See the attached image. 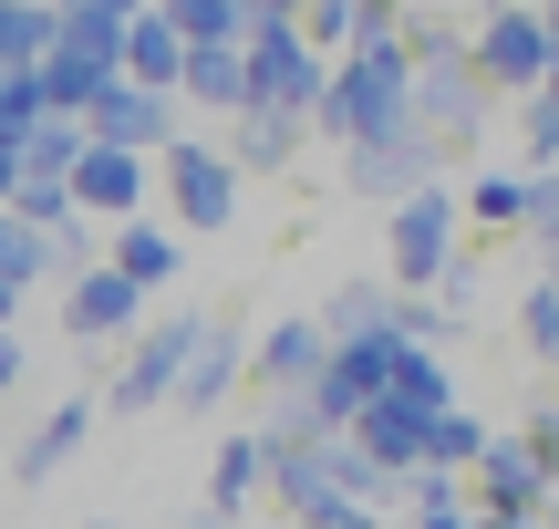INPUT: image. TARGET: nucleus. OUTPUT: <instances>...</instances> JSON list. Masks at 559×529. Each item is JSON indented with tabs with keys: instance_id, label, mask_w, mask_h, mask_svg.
<instances>
[{
	"instance_id": "nucleus-4",
	"label": "nucleus",
	"mask_w": 559,
	"mask_h": 529,
	"mask_svg": "<svg viewBox=\"0 0 559 529\" xmlns=\"http://www.w3.org/2000/svg\"><path fill=\"white\" fill-rule=\"evenodd\" d=\"M156 187H166V228H177V239L228 228V219H239V198H249V177L218 156V136H177L156 156Z\"/></svg>"
},
{
	"instance_id": "nucleus-28",
	"label": "nucleus",
	"mask_w": 559,
	"mask_h": 529,
	"mask_svg": "<svg viewBox=\"0 0 559 529\" xmlns=\"http://www.w3.org/2000/svg\"><path fill=\"white\" fill-rule=\"evenodd\" d=\"M41 125H52V94H41V73H0V145H32Z\"/></svg>"
},
{
	"instance_id": "nucleus-37",
	"label": "nucleus",
	"mask_w": 559,
	"mask_h": 529,
	"mask_svg": "<svg viewBox=\"0 0 559 529\" xmlns=\"http://www.w3.org/2000/svg\"><path fill=\"white\" fill-rule=\"evenodd\" d=\"M415 529H487V519H477V509H456V519H415Z\"/></svg>"
},
{
	"instance_id": "nucleus-10",
	"label": "nucleus",
	"mask_w": 559,
	"mask_h": 529,
	"mask_svg": "<svg viewBox=\"0 0 559 529\" xmlns=\"http://www.w3.org/2000/svg\"><path fill=\"white\" fill-rule=\"evenodd\" d=\"M436 156H445V145L415 125V136H383V145H342V177H353V198L404 208L415 187H436Z\"/></svg>"
},
{
	"instance_id": "nucleus-24",
	"label": "nucleus",
	"mask_w": 559,
	"mask_h": 529,
	"mask_svg": "<svg viewBox=\"0 0 559 529\" xmlns=\"http://www.w3.org/2000/svg\"><path fill=\"white\" fill-rule=\"evenodd\" d=\"M166 21H177L187 52H239L249 42V0H166Z\"/></svg>"
},
{
	"instance_id": "nucleus-13",
	"label": "nucleus",
	"mask_w": 559,
	"mask_h": 529,
	"mask_svg": "<svg viewBox=\"0 0 559 529\" xmlns=\"http://www.w3.org/2000/svg\"><path fill=\"white\" fill-rule=\"evenodd\" d=\"M415 115H425V136H436V145H466V136L487 125V83H477V62H466V52L425 62V73H415Z\"/></svg>"
},
{
	"instance_id": "nucleus-20",
	"label": "nucleus",
	"mask_w": 559,
	"mask_h": 529,
	"mask_svg": "<svg viewBox=\"0 0 559 529\" xmlns=\"http://www.w3.org/2000/svg\"><path fill=\"white\" fill-rule=\"evenodd\" d=\"M466 219L477 228H539V208H549V177H528V166H487L477 187H466Z\"/></svg>"
},
{
	"instance_id": "nucleus-17",
	"label": "nucleus",
	"mask_w": 559,
	"mask_h": 529,
	"mask_svg": "<svg viewBox=\"0 0 559 529\" xmlns=\"http://www.w3.org/2000/svg\"><path fill=\"white\" fill-rule=\"evenodd\" d=\"M83 436H94V395H62V405H52V415H41V426H32V436L11 447V478H21V489L62 478V468L83 457Z\"/></svg>"
},
{
	"instance_id": "nucleus-22",
	"label": "nucleus",
	"mask_w": 559,
	"mask_h": 529,
	"mask_svg": "<svg viewBox=\"0 0 559 529\" xmlns=\"http://www.w3.org/2000/svg\"><path fill=\"white\" fill-rule=\"evenodd\" d=\"M300 136H311V125H280V115H239V125L218 136V156L239 166V177H280V166L300 156Z\"/></svg>"
},
{
	"instance_id": "nucleus-15",
	"label": "nucleus",
	"mask_w": 559,
	"mask_h": 529,
	"mask_svg": "<svg viewBox=\"0 0 559 529\" xmlns=\"http://www.w3.org/2000/svg\"><path fill=\"white\" fill-rule=\"evenodd\" d=\"M321 364H332V343H321L311 311H290V322H270L260 343H249V385H270V395H311Z\"/></svg>"
},
{
	"instance_id": "nucleus-31",
	"label": "nucleus",
	"mask_w": 559,
	"mask_h": 529,
	"mask_svg": "<svg viewBox=\"0 0 559 529\" xmlns=\"http://www.w3.org/2000/svg\"><path fill=\"white\" fill-rule=\"evenodd\" d=\"M300 42H311L321 62H342L353 52V0H311V11H300Z\"/></svg>"
},
{
	"instance_id": "nucleus-2",
	"label": "nucleus",
	"mask_w": 559,
	"mask_h": 529,
	"mask_svg": "<svg viewBox=\"0 0 559 529\" xmlns=\"http://www.w3.org/2000/svg\"><path fill=\"white\" fill-rule=\"evenodd\" d=\"M321 136H342V145L415 136V62H404V42H362V52H342V62H332Z\"/></svg>"
},
{
	"instance_id": "nucleus-29",
	"label": "nucleus",
	"mask_w": 559,
	"mask_h": 529,
	"mask_svg": "<svg viewBox=\"0 0 559 529\" xmlns=\"http://www.w3.org/2000/svg\"><path fill=\"white\" fill-rule=\"evenodd\" d=\"M487 447H498V436H487L477 415L456 405V415H436V436H425V468H445V478H466V468H477Z\"/></svg>"
},
{
	"instance_id": "nucleus-21",
	"label": "nucleus",
	"mask_w": 559,
	"mask_h": 529,
	"mask_svg": "<svg viewBox=\"0 0 559 529\" xmlns=\"http://www.w3.org/2000/svg\"><path fill=\"white\" fill-rule=\"evenodd\" d=\"M311 322H321V343H373V332H394V281H342Z\"/></svg>"
},
{
	"instance_id": "nucleus-34",
	"label": "nucleus",
	"mask_w": 559,
	"mask_h": 529,
	"mask_svg": "<svg viewBox=\"0 0 559 529\" xmlns=\"http://www.w3.org/2000/svg\"><path fill=\"white\" fill-rule=\"evenodd\" d=\"M300 529H383L373 509H362V498H332V509H311V519H300Z\"/></svg>"
},
{
	"instance_id": "nucleus-16",
	"label": "nucleus",
	"mask_w": 559,
	"mask_h": 529,
	"mask_svg": "<svg viewBox=\"0 0 559 529\" xmlns=\"http://www.w3.org/2000/svg\"><path fill=\"white\" fill-rule=\"evenodd\" d=\"M239 385H249V332L207 322V332H198V353H187V374H177V415H218Z\"/></svg>"
},
{
	"instance_id": "nucleus-27",
	"label": "nucleus",
	"mask_w": 559,
	"mask_h": 529,
	"mask_svg": "<svg viewBox=\"0 0 559 529\" xmlns=\"http://www.w3.org/2000/svg\"><path fill=\"white\" fill-rule=\"evenodd\" d=\"M73 166H83V125L73 115H52L32 145H21V177H41V187H73Z\"/></svg>"
},
{
	"instance_id": "nucleus-9",
	"label": "nucleus",
	"mask_w": 559,
	"mask_h": 529,
	"mask_svg": "<svg viewBox=\"0 0 559 529\" xmlns=\"http://www.w3.org/2000/svg\"><path fill=\"white\" fill-rule=\"evenodd\" d=\"M73 208H83L94 228H124V219H145V208H156V166H145V156H115V145H94V136H83Z\"/></svg>"
},
{
	"instance_id": "nucleus-32",
	"label": "nucleus",
	"mask_w": 559,
	"mask_h": 529,
	"mask_svg": "<svg viewBox=\"0 0 559 529\" xmlns=\"http://www.w3.org/2000/svg\"><path fill=\"white\" fill-rule=\"evenodd\" d=\"M404 509H415V519H456V509H466V478L415 468V478H404Z\"/></svg>"
},
{
	"instance_id": "nucleus-39",
	"label": "nucleus",
	"mask_w": 559,
	"mask_h": 529,
	"mask_svg": "<svg viewBox=\"0 0 559 529\" xmlns=\"http://www.w3.org/2000/svg\"><path fill=\"white\" fill-rule=\"evenodd\" d=\"M528 104H559V62H549V83H539V94H528Z\"/></svg>"
},
{
	"instance_id": "nucleus-14",
	"label": "nucleus",
	"mask_w": 559,
	"mask_h": 529,
	"mask_svg": "<svg viewBox=\"0 0 559 529\" xmlns=\"http://www.w3.org/2000/svg\"><path fill=\"white\" fill-rule=\"evenodd\" d=\"M104 270H115V281H135L145 302H156L166 281H187V239H177V228L156 219V208H145V219L104 228Z\"/></svg>"
},
{
	"instance_id": "nucleus-40",
	"label": "nucleus",
	"mask_w": 559,
	"mask_h": 529,
	"mask_svg": "<svg viewBox=\"0 0 559 529\" xmlns=\"http://www.w3.org/2000/svg\"><path fill=\"white\" fill-rule=\"evenodd\" d=\"M549 42H559V11H549Z\"/></svg>"
},
{
	"instance_id": "nucleus-3",
	"label": "nucleus",
	"mask_w": 559,
	"mask_h": 529,
	"mask_svg": "<svg viewBox=\"0 0 559 529\" xmlns=\"http://www.w3.org/2000/svg\"><path fill=\"white\" fill-rule=\"evenodd\" d=\"M456 228H466V208L445 187H415L404 208H383V281L404 302H436L445 270H456Z\"/></svg>"
},
{
	"instance_id": "nucleus-23",
	"label": "nucleus",
	"mask_w": 559,
	"mask_h": 529,
	"mask_svg": "<svg viewBox=\"0 0 559 529\" xmlns=\"http://www.w3.org/2000/svg\"><path fill=\"white\" fill-rule=\"evenodd\" d=\"M177 104H207V115H228V125H239V115H249V62H239V52H187Z\"/></svg>"
},
{
	"instance_id": "nucleus-5",
	"label": "nucleus",
	"mask_w": 559,
	"mask_h": 529,
	"mask_svg": "<svg viewBox=\"0 0 559 529\" xmlns=\"http://www.w3.org/2000/svg\"><path fill=\"white\" fill-rule=\"evenodd\" d=\"M198 311H166V322H145L135 343H124V364H115V385H104V405L115 415H156V405H177V374H187V353H198Z\"/></svg>"
},
{
	"instance_id": "nucleus-6",
	"label": "nucleus",
	"mask_w": 559,
	"mask_h": 529,
	"mask_svg": "<svg viewBox=\"0 0 559 529\" xmlns=\"http://www.w3.org/2000/svg\"><path fill=\"white\" fill-rule=\"evenodd\" d=\"M466 62H477L487 94H539L549 62H559L549 11H487V21H477V42H466Z\"/></svg>"
},
{
	"instance_id": "nucleus-1",
	"label": "nucleus",
	"mask_w": 559,
	"mask_h": 529,
	"mask_svg": "<svg viewBox=\"0 0 559 529\" xmlns=\"http://www.w3.org/2000/svg\"><path fill=\"white\" fill-rule=\"evenodd\" d=\"M249 115H280V125H321V94H332V62L300 42V11L290 0H249Z\"/></svg>"
},
{
	"instance_id": "nucleus-18",
	"label": "nucleus",
	"mask_w": 559,
	"mask_h": 529,
	"mask_svg": "<svg viewBox=\"0 0 559 529\" xmlns=\"http://www.w3.org/2000/svg\"><path fill=\"white\" fill-rule=\"evenodd\" d=\"M270 498H280L290 519L332 509V436H280V457H270Z\"/></svg>"
},
{
	"instance_id": "nucleus-8",
	"label": "nucleus",
	"mask_w": 559,
	"mask_h": 529,
	"mask_svg": "<svg viewBox=\"0 0 559 529\" xmlns=\"http://www.w3.org/2000/svg\"><path fill=\"white\" fill-rule=\"evenodd\" d=\"M62 332H73V353H94V343H135L145 332V291L135 281H115V270H73L62 281Z\"/></svg>"
},
{
	"instance_id": "nucleus-12",
	"label": "nucleus",
	"mask_w": 559,
	"mask_h": 529,
	"mask_svg": "<svg viewBox=\"0 0 559 529\" xmlns=\"http://www.w3.org/2000/svg\"><path fill=\"white\" fill-rule=\"evenodd\" d=\"M445 415H456V405H445ZM425 436H436V415H425V405H404V395H373V405L353 415V436H342V447H362L383 478H415V468H425Z\"/></svg>"
},
{
	"instance_id": "nucleus-26",
	"label": "nucleus",
	"mask_w": 559,
	"mask_h": 529,
	"mask_svg": "<svg viewBox=\"0 0 559 529\" xmlns=\"http://www.w3.org/2000/svg\"><path fill=\"white\" fill-rule=\"evenodd\" d=\"M0 281H11V291H32V281H73V270H62V249L41 239V228H21L11 208H0Z\"/></svg>"
},
{
	"instance_id": "nucleus-19",
	"label": "nucleus",
	"mask_w": 559,
	"mask_h": 529,
	"mask_svg": "<svg viewBox=\"0 0 559 529\" xmlns=\"http://www.w3.org/2000/svg\"><path fill=\"white\" fill-rule=\"evenodd\" d=\"M177 73H187V42H177V21H166V0H135V32H124V83L177 94Z\"/></svg>"
},
{
	"instance_id": "nucleus-30",
	"label": "nucleus",
	"mask_w": 559,
	"mask_h": 529,
	"mask_svg": "<svg viewBox=\"0 0 559 529\" xmlns=\"http://www.w3.org/2000/svg\"><path fill=\"white\" fill-rule=\"evenodd\" d=\"M519 332H528V353H539V364H559V281H528Z\"/></svg>"
},
{
	"instance_id": "nucleus-38",
	"label": "nucleus",
	"mask_w": 559,
	"mask_h": 529,
	"mask_svg": "<svg viewBox=\"0 0 559 529\" xmlns=\"http://www.w3.org/2000/svg\"><path fill=\"white\" fill-rule=\"evenodd\" d=\"M11 311H21V291H11V281H0V332H11Z\"/></svg>"
},
{
	"instance_id": "nucleus-35",
	"label": "nucleus",
	"mask_w": 559,
	"mask_h": 529,
	"mask_svg": "<svg viewBox=\"0 0 559 529\" xmlns=\"http://www.w3.org/2000/svg\"><path fill=\"white\" fill-rule=\"evenodd\" d=\"M21 374H32V353H21V332H0V395H21Z\"/></svg>"
},
{
	"instance_id": "nucleus-7",
	"label": "nucleus",
	"mask_w": 559,
	"mask_h": 529,
	"mask_svg": "<svg viewBox=\"0 0 559 529\" xmlns=\"http://www.w3.org/2000/svg\"><path fill=\"white\" fill-rule=\"evenodd\" d=\"M83 136H94V145H115V156H145V166H156L166 145L187 136V125H177V94H145V83H104V94H94V115H83Z\"/></svg>"
},
{
	"instance_id": "nucleus-25",
	"label": "nucleus",
	"mask_w": 559,
	"mask_h": 529,
	"mask_svg": "<svg viewBox=\"0 0 559 529\" xmlns=\"http://www.w3.org/2000/svg\"><path fill=\"white\" fill-rule=\"evenodd\" d=\"M52 0H0V73H41V52H52Z\"/></svg>"
},
{
	"instance_id": "nucleus-11",
	"label": "nucleus",
	"mask_w": 559,
	"mask_h": 529,
	"mask_svg": "<svg viewBox=\"0 0 559 529\" xmlns=\"http://www.w3.org/2000/svg\"><path fill=\"white\" fill-rule=\"evenodd\" d=\"M270 457H280V436H270V426L218 436V457H207V519H218V529H239V519H249V498H270Z\"/></svg>"
},
{
	"instance_id": "nucleus-41",
	"label": "nucleus",
	"mask_w": 559,
	"mask_h": 529,
	"mask_svg": "<svg viewBox=\"0 0 559 529\" xmlns=\"http://www.w3.org/2000/svg\"><path fill=\"white\" fill-rule=\"evenodd\" d=\"M207 529H218V519H207Z\"/></svg>"
},
{
	"instance_id": "nucleus-33",
	"label": "nucleus",
	"mask_w": 559,
	"mask_h": 529,
	"mask_svg": "<svg viewBox=\"0 0 559 529\" xmlns=\"http://www.w3.org/2000/svg\"><path fill=\"white\" fill-rule=\"evenodd\" d=\"M519 145L528 166H559V104H519Z\"/></svg>"
},
{
	"instance_id": "nucleus-36",
	"label": "nucleus",
	"mask_w": 559,
	"mask_h": 529,
	"mask_svg": "<svg viewBox=\"0 0 559 529\" xmlns=\"http://www.w3.org/2000/svg\"><path fill=\"white\" fill-rule=\"evenodd\" d=\"M11 198H21V156L0 145V208H11Z\"/></svg>"
}]
</instances>
